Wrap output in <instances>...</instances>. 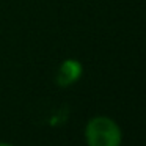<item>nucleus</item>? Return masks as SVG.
Returning <instances> with one entry per match:
<instances>
[{
    "label": "nucleus",
    "instance_id": "1",
    "mask_svg": "<svg viewBox=\"0 0 146 146\" xmlns=\"http://www.w3.org/2000/svg\"><path fill=\"white\" fill-rule=\"evenodd\" d=\"M86 146H121L123 130L110 116L96 115L86 121L83 130Z\"/></svg>",
    "mask_w": 146,
    "mask_h": 146
},
{
    "label": "nucleus",
    "instance_id": "2",
    "mask_svg": "<svg viewBox=\"0 0 146 146\" xmlns=\"http://www.w3.org/2000/svg\"><path fill=\"white\" fill-rule=\"evenodd\" d=\"M80 74H82V64L76 60H68L60 68L58 82L61 85H69V83L76 82L77 79H80Z\"/></svg>",
    "mask_w": 146,
    "mask_h": 146
},
{
    "label": "nucleus",
    "instance_id": "3",
    "mask_svg": "<svg viewBox=\"0 0 146 146\" xmlns=\"http://www.w3.org/2000/svg\"><path fill=\"white\" fill-rule=\"evenodd\" d=\"M0 146H16V145H13L10 141H0Z\"/></svg>",
    "mask_w": 146,
    "mask_h": 146
}]
</instances>
